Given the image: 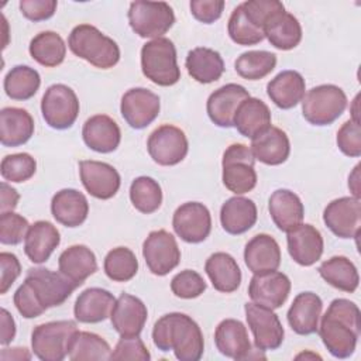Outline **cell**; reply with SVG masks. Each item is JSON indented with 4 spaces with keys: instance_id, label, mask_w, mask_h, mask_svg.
Wrapping results in <instances>:
<instances>
[{
    "instance_id": "6da1fadb",
    "label": "cell",
    "mask_w": 361,
    "mask_h": 361,
    "mask_svg": "<svg viewBox=\"0 0 361 361\" xmlns=\"http://www.w3.org/2000/svg\"><path fill=\"white\" fill-rule=\"evenodd\" d=\"M78 286L62 272L30 268L14 293V305L25 319L41 316L47 309L61 306Z\"/></svg>"
},
{
    "instance_id": "7a4b0ae2",
    "label": "cell",
    "mask_w": 361,
    "mask_h": 361,
    "mask_svg": "<svg viewBox=\"0 0 361 361\" xmlns=\"http://www.w3.org/2000/svg\"><path fill=\"white\" fill-rule=\"evenodd\" d=\"M319 336L336 358H348L354 354L361 334V313L358 306L344 298L331 300L317 327Z\"/></svg>"
},
{
    "instance_id": "3957f363",
    "label": "cell",
    "mask_w": 361,
    "mask_h": 361,
    "mask_svg": "<svg viewBox=\"0 0 361 361\" xmlns=\"http://www.w3.org/2000/svg\"><path fill=\"white\" fill-rule=\"evenodd\" d=\"M152 341L161 351H173L179 361H197L204 350L199 324L190 316L179 312L166 313L155 322Z\"/></svg>"
},
{
    "instance_id": "277c9868",
    "label": "cell",
    "mask_w": 361,
    "mask_h": 361,
    "mask_svg": "<svg viewBox=\"0 0 361 361\" xmlns=\"http://www.w3.org/2000/svg\"><path fill=\"white\" fill-rule=\"evenodd\" d=\"M69 49L99 69H110L120 61V48L110 37L90 24L76 25L68 38Z\"/></svg>"
},
{
    "instance_id": "5b68a950",
    "label": "cell",
    "mask_w": 361,
    "mask_h": 361,
    "mask_svg": "<svg viewBox=\"0 0 361 361\" xmlns=\"http://www.w3.org/2000/svg\"><path fill=\"white\" fill-rule=\"evenodd\" d=\"M141 69L158 86H172L180 79L173 42L165 37L151 39L141 48Z\"/></svg>"
},
{
    "instance_id": "8992f818",
    "label": "cell",
    "mask_w": 361,
    "mask_h": 361,
    "mask_svg": "<svg viewBox=\"0 0 361 361\" xmlns=\"http://www.w3.org/2000/svg\"><path fill=\"white\" fill-rule=\"evenodd\" d=\"M347 107L344 90L336 85L312 87L302 99V114L313 126H329L336 121Z\"/></svg>"
},
{
    "instance_id": "52a82bcc",
    "label": "cell",
    "mask_w": 361,
    "mask_h": 361,
    "mask_svg": "<svg viewBox=\"0 0 361 361\" xmlns=\"http://www.w3.org/2000/svg\"><path fill=\"white\" fill-rule=\"evenodd\" d=\"M78 324L73 320H56L34 327L31 333L32 353L41 361H62L68 355L69 341Z\"/></svg>"
},
{
    "instance_id": "ba28073f",
    "label": "cell",
    "mask_w": 361,
    "mask_h": 361,
    "mask_svg": "<svg viewBox=\"0 0 361 361\" xmlns=\"http://www.w3.org/2000/svg\"><path fill=\"white\" fill-rule=\"evenodd\" d=\"M131 30L141 38H161L175 23L172 7L165 1H133L128 8Z\"/></svg>"
},
{
    "instance_id": "9c48e42d",
    "label": "cell",
    "mask_w": 361,
    "mask_h": 361,
    "mask_svg": "<svg viewBox=\"0 0 361 361\" xmlns=\"http://www.w3.org/2000/svg\"><path fill=\"white\" fill-rule=\"evenodd\" d=\"M255 158L250 147L244 144H231L223 154V183L226 189L238 195L252 190L257 185V172L254 169Z\"/></svg>"
},
{
    "instance_id": "30bf717a",
    "label": "cell",
    "mask_w": 361,
    "mask_h": 361,
    "mask_svg": "<svg viewBox=\"0 0 361 361\" xmlns=\"http://www.w3.org/2000/svg\"><path fill=\"white\" fill-rule=\"evenodd\" d=\"M41 113L49 127L55 130L71 128L79 114L76 93L63 83L51 85L41 99Z\"/></svg>"
},
{
    "instance_id": "8fae6325",
    "label": "cell",
    "mask_w": 361,
    "mask_h": 361,
    "mask_svg": "<svg viewBox=\"0 0 361 361\" xmlns=\"http://www.w3.org/2000/svg\"><path fill=\"white\" fill-rule=\"evenodd\" d=\"M147 149L154 162L162 166H172L185 159L189 142L179 127L164 124L149 134Z\"/></svg>"
},
{
    "instance_id": "7c38bea8",
    "label": "cell",
    "mask_w": 361,
    "mask_h": 361,
    "mask_svg": "<svg viewBox=\"0 0 361 361\" xmlns=\"http://www.w3.org/2000/svg\"><path fill=\"white\" fill-rule=\"evenodd\" d=\"M245 319L248 327L252 331L255 347L261 351L276 350L283 341V327L276 313L272 309L258 305L255 302H247L244 305Z\"/></svg>"
},
{
    "instance_id": "4fadbf2b",
    "label": "cell",
    "mask_w": 361,
    "mask_h": 361,
    "mask_svg": "<svg viewBox=\"0 0 361 361\" xmlns=\"http://www.w3.org/2000/svg\"><path fill=\"white\" fill-rule=\"evenodd\" d=\"M142 255L148 269L164 276L180 262V250L175 237L166 230H155L148 234L142 244Z\"/></svg>"
},
{
    "instance_id": "5bb4252c",
    "label": "cell",
    "mask_w": 361,
    "mask_h": 361,
    "mask_svg": "<svg viewBox=\"0 0 361 361\" xmlns=\"http://www.w3.org/2000/svg\"><path fill=\"white\" fill-rule=\"evenodd\" d=\"M323 221L340 238H357L361 226V202L354 196L331 200L324 212Z\"/></svg>"
},
{
    "instance_id": "9a60e30c",
    "label": "cell",
    "mask_w": 361,
    "mask_h": 361,
    "mask_svg": "<svg viewBox=\"0 0 361 361\" xmlns=\"http://www.w3.org/2000/svg\"><path fill=\"white\" fill-rule=\"evenodd\" d=\"M172 227L183 241L190 244L202 243L212 231L210 212L203 203L186 202L175 210Z\"/></svg>"
},
{
    "instance_id": "2e32d148",
    "label": "cell",
    "mask_w": 361,
    "mask_h": 361,
    "mask_svg": "<svg viewBox=\"0 0 361 361\" xmlns=\"http://www.w3.org/2000/svg\"><path fill=\"white\" fill-rule=\"evenodd\" d=\"M159 96L145 87L127 90L120 103V111L126 123L135 130L148 127L159 114Z\"/></svg>"
},
{
    "instance_id": "e0dca14e",
    "label": "cell",
    "mask_w": 361,
    "mask_h": 361,
    "mask_svg": "<svg viewBox=\"0 0 361 361\" xmlns=\"http://www.w3.org/2000/svg\"><path fill=\"white\" fill-rule=\"evenodd\" d=\"M79 175L82 185L96 199H111L120 189L121 178L114 166L100 161H80Z\"/></svg>"
},
{
    "instance_id": "ac0fdd59",
    "label": "cell",
    "mask_w": 361,
    "mask_h": 361,
    "mask_svg": "<svg viewBox=\"0 0 361 361\" xmlns=\"http://www.w3.org/2000/svg\"><path fill=\"white\" fill-rule=\"evenodd\" d=\"M290 292V279L279 271L254 274L248 285V296L252 302L269 309L281 307Z\"/></svg>"
},
{
    "instance_id": "d6986e66",
    "label": "cell",
    "mask_w": 361,
    "mask_h": 361,
    "mask_svg": "<svg viewBox=\"0 0 361 361\" xmlns=\"http://www.w3.org/2000/svg\"><path fill=\"white\" fill-rule=\"evenodd\" d=\"M250 97L248 90L237 83H227L214 90L206 103L207 116L217 127H234V116L245 99Z\"/></svg>"
},
{
    "instance_id": "ffe728a7",
    "label": "cell",
    "mask_w": 361,
    "mask_h": 361,
    "mask_svg": "<svg viewBox=\"0 0 361 361\" xmlns=\"http://www.w3.org/2000/svg\"><path fill=\"white\" fill-rule=\"evenodd\" d=\"M148 310L141 299L130 293H121L113 306L110 320L113 329L121 337L140 336L147 322Z\"/></svg>"
},
{
    "instance_id": "44dd1931",
    "label": "cell",
    "mask_w": 361,
    "mask_h": 361,
    "mask_svg": "<svg viewBox=\"0 0 361 361\" xmlns=\"http://www.w3.org/2000/svg\"><path fill=\"white\" fill-rule=\"evenodd\" d=\"M286 243L289 255L302 267L316 264L320 259L324 248L320 231L314 226L303 223L288 231Z\"/></svg>"
},
{
    "instance_id": "7402d4cb",
    "label": "cell",
    "mask_w": 361,
    "mask_h": 361,
    "mask_svg": "<svg viewBox=\"0 0 361 361\" xmlns=\"http://www.w3.org/2000/svg\"><path fill=\"white\" fill-rule=\"evenodd\" d=\"M214 343L220 354L233 360L251 358V343L247 327L237 319L221 320L214 331Z\"/></svg>"
},
{
    "instance_id": "603a6c76",
    "label": "cell",
    "mask_w": 361,
    "mask_h": 361,
    "mask_svg": "<svg viewBox=\"0 0 361 361\" xmlns=\"http://www.w3.org/2000/svg\"><path fill=\"white\" fill-rule=\"evenodd\" d=\"M85 144L100 154H109L117 149L121 141L118 124L106 114H96L87 118L82 128Z\"/></svg>"
},
{
    "instance_id": "cb8c5ba5",
    "label": "cell",
    "mask_w": 361,
    "mask_h": 361,
    "mask_svg": "<svg viewBox=\"0 0 361 361\" xmlns=\"http://www.w3.org/2000/svg\"><path fill=\"white\" fill-rule=\"evenodd\" d=\"M322 309L323 302L319 295L313 292H302L296 295L286 314L290 329L300 336L316 333Z\"/></svg>"
},
{
    "instance_id": "d4e9b609",
    "label": "cell",
    "mask_w": 361,
    "mask_h": 361,
    "mask_svg": "<svg viewBox=\"0 0 361 361\" xmlns=\"http://www.w3.org/2000/svg\"><path fill=\"white\" fill-rule=\"evenodd\" d=\"M250 149L255 158L265 165H281L290 154V142L286 133L278 127H269L251 140Z\"/></svg>"
},
{
    "instance_id": "484cf974",
    "label": "cell",
    "mask_w": 361,
    "mask_h": 361,
    "mask_svg": "<svg viewBox=\"0 0 361 361\" xmlns=\"http://www.w3.org/2000/svg\"><path fill=\"white\" fill-rule=\"evenodd\" d=\"M244 261L252 274L276 271L281 265L279 244L269 234H257L245 244Z\"/></svg>"
},
{
    "instance_id": "4316f807",
    "label": "cell",
    "mask_w": 361,
    "mask_h": 361,
    "mask_svg": "<svg viewBox=\"0 0 361 361\" xmlns=\"http://www.w3.org/2000/svg\"><path fill=\"white\" fill-rule=\"evenodd\" d=\"M51 213L54 219L65 227H79L89 214L86 196L76 189H62L51 200Z\"/></svg>"
},
{
    "instance_id": "83f0119b",
    "label": "cell",
    "mask_w": 361,
    "mask_h": 361,
    "mask_svg": "<svg viewBox=\"0 0 361 361\" xmlns=\"http://www.w3.org/2000/svg\"><path fill=\"white\" fill-rule=\"evenodd\" d=\"M116 298L102 288H87L76 299L75 319L80 323H100L110 317Z\"/></svg>"
},
{
    "instance_id": "f1b7e54d",
    "label": "cell",
    "mask_w": 361,
    "mask_h": 361,
    "mask_svg": "<svg viewBox=\"0 0 361 361\" xmlns=\"http://www.w3.org/2000/svg\"><path fill=\"white\" fill-rule=\"evenodd\" d=\"M272 221L281 231H290L303 221L305 207L296 193L289 189L275 190L268 202Z\"/></svg>"
},
{
    "instance_id": "f546056e",
    "label": "cell",
    "mask_w": 361,
    "mask_h": 361,
    "mask_svg": "<svg viewBox=\"0 0 361 361\" xmlns=\"http://www.w3.org/2000/svg\"><path fill=\"white\" fill-rule=\"evenodd\" d=\"M61 243L58 228L47 221L38 220L30 226L24 238V252L34 264L45 262Z\"/></svg>"
},
{
    "instance_id": "4dcf8cb0",
    "label": "cell",
    "mask_w": 361,
    "mask_h": 361,
    "mask_svg": "<svg viewBox=\"0 0 361 361\" xmlns=\"http://www.w3.org/2000/svg\"><path fill=\"white\" fill-rule=\"evenodd\" d=\"M306 90L303 76L296 71H282L267 85V94L282 110L298 106Z\"/></svg>"
},
{
    "instance_id": "1f68e13d",
    "label": "cell",
    "mask_w": 361,
    "mask_h": 361,
    "mask_svg": "<svg viewBox=\"0 0 361 361\" xmlns=\"http://www.w3.org/2000/svg\"><path fill=\"white\" fill-rule=\"evenodd\" d=\"M264 37L276 49L289 51L302 41V27L293 14L281 10L272 14L265 23Z\"/></svg>"
},
{
    "instance_id": "d6a6232c",
    "label": "cell",
    "mask_w": 361,
    "mask_h": 361,
    "mask_svg": "<svg viewBox=\"0 0 361 361\" xmlns=\"http://www.w3.org/2000/svg\"><path fill=\"white\" fill-rule=\"evenodd\" d=\"M34 134V118L21 107H4L0 111V142L4 147L25 144Z\"/></svg>"
},
{
    "instance_id": "836d02e7",
    "label": "cell",
    "mask_w": 361,
    "mask_h": 361,
    "mask_svg": "<svg viewBox=\"0 0 361 361\" xmlns=\"http://www.w3.org/2000/svg\"><path fill=\"white\" fill-rule=\"evenodd\" d=\"M59 272L69 278L78 288L97 271V261L94 252L83 245H71L58 258Z\"/></svg>"
},
{
    "instance_id": "e575fe53",
    "label": "cell",
    "mask_w": 361,
    "mask_h": 361,
    "mask_svg": "<svg viewBox=\"0 0 361 361\" xmlns=\"http://www.w3.org/2000/svg\"><path fill=\"white\" fill-rule=\"evenodd\" d=\"M257 206L251 199L234 196L220 209V223L226 233L238 235L248 231L257 221Z\"/></svg>"
},
{
    "instance_id": "d590c367",
    "label": "cell",
    "mask_w": 361,
    "mask_h": 361,
    "mask_svg": "<svg viewBox=\"0 0 361 361\" xmlns=\"http://www.w3.org/2000/svg\"><path fill=\"white\" fill-rule=\"evenodd\" d=\"M234 127L247 138H254L271 127V110L257 97H248L238 106L234 116Z\"/></svg>"
},
{
    "instance_id": "8d00e7d4",
    "label": "cell",
    "mask_w": 361,
    "mask_h": 361,
    "mask_svg": "<svg viewBox=\"0 0 361 361\" xmlns=\"http://www.w3.org/2000/svg\"><path fill=\"white\" fill-rule=\"evenodd\" d=\"M204 271L213 288L223 293H231L238 289L241 283V269L227 252L219 251L212 254L204 264Z\"/></svg>"
},
{
    "instance_id": "74e56055",
    "label": "cell",
    "mask_w": 361,
    "mask_h": 361,
    "mask_svg": "<svg viewBox=\"0 0 361 361\" xmlns=\"http://www.w3.org/2000/svg\"><path fill=\"white\" fill-rule=\"evenodd\" d=\"M185 66L192 79L203 85L219 80L224 72L221 55L217 51L206 47H197L189 51Z\"/></svg>"
},
{
    "instance_id": "f35d334b",
    "label": "cell",
    "mask_w": 361,
    "mask_h": 361,
    "mask_svg": "<svg viewBox=\"0 0 361 361\" xmlns=\"http://www.w3.org/2000/svg\"><path fill=\"white\" fill-rule=\"evenodd\" d=\"M317 271L329 285L338 290L353 293L358 288V271L353 261L344 255H336L322 262Z\"/></svg>"
},
{
    "instance_id": "ab89813d",
    "label": "cell",
    "mask_w": 361,
    "mask_h": 361,
    "mask_svg": "<svg viewBox=\"0 0 361 361\" xmlns=\"http://www.w3.org/2000/svg\"><path fill=\"white\" fill-rule=\"evenodd\" d=\"M111 348L109 343L96 333L75 331L68 347V358L71 361L110 360Z\"/></svg>"
},
{
    "instance_id": "60d3db41",
    "label": "cell",
    "mask_w": 361,
    "mask_h": 361,
    "mask_svg": "<svg viewBox=\"0 0 361 361\" xmlns=\"http://www.w3.org/2000/svg\"><path fill=\"white\" fill-rule=\"evenodd\" d=\"M28 51L32 59L39 65L54 68L63 62L66 45L62 37L55 31H42L31 39Z\"/></svg>"
},
{
    "instance_id": "b9f144b4",
    "label": "cell",
    "mask_w": 361,
    "mask_h": 361,
    "mask_svg": "<svg viewBox=\"0 0 361 361\" xmlns=\"http://www.w3.org/2000/svg\"><path fill=\"white\" fill-rule=\"evenodd\" d=\"M39 73L27 65L11 68L4 78V92L13 100H28L39 89Z\"/></svg>"
},
{
    "instance_id": "7bdbcfd3",
    "label": "cell",
    "mask_w": 361,
    "mask_h": 361,
    "mask_svg": "<svg viewBox=\"0 0 361 361\" xmlns=\"http://www.w3.org/2000/svg\"><path fill=\"white\" fill-rule=\"evenodd\" d=\"M276 66V55L269 51H247L235 62V72L247 80H258L269 75Z\"/></svg>"
},
{
    "instance_id": "ee69618b",
    "label": "cell",
    "mask_w": 361,
    "mask_h": 361,
    "mask_svg": "<svg viewBox=\"0 0 361 361\" xmlns=\"http://www.w3.org/2000/svg\"><path fill=\"white\" fill-rule=\"evenodd\" d=\"M130 200L138 212L151 214L161 207L162 189L155 179L149 176H138L131 182Z\"/></svg>"
},
{
    "instance_id": "f6af8a7d",
    "label": "cell",
    "mask_w": 361,
    "mask_h": 361,
    "mask_svg": "<svg viewBox=\"0 0 361 361\" xmlns=\"http://www.w3.org/2000/svg\"><path fill=\"white\" fill-rule=\"evenodd\" d=\"M103 268L111 281L127 282L135 276L138 271V261L130 248L116 247L107 252Z\"/></svg>"
},
{
    "instance_id": "bcb514c9",
    "label": "cell",
    "mask_w": 361,
    "mask_h": 361,
    "mask_svg": "<svg viewBox=\"0 0 361 361\" xmlns=\"http://www.w3.org/2000/svg\"><path fill=\"white\" fill-rule=\"evenodd\" d=\"M227 31H228V35L233 42H235L237 45H244V47L259 44L265 38L264 31L261 28L255 27L245 17L241 4H238L233 10V13L228 18Z\"/></svg>"
},
{
    "instance_id": "7dc6e473",
    "label": "cell",
    "mask_w": 361,
    "mask_h": 361,
    "mask_svg": "<svg viewBox=\"0 0 361 361\" xmlns=\"http://www.w3.org/2000/svg\"><path fill=\"white\" fill-rule=\"evenodd\" d=\"M37 171L35 159L27 152L6 155L0 164V173L8 182H25L34 176Z\"/></svg>"
},
{
    "instance_id": "c3c4849f",
    "label": "cell",
    "mask_w": 361,
    "mask_h": 361,
    "mask_svg": "<svg viewBox=\"0 0 361 361\" xmlns=\"http://www.w3.org/2000/svg\"><path fill=\"white\" fill-rule=\"evenodd\" d=\"M207 285L200 274L192 269L178 272L171 281V290L180 299H195L206 290Z\"/></svg>"
},
{
    "instance_id": "681fc988",
    "label": "cell",
    "mask_w": 361,
    "mask_h": 361,
    "mask_svg": "<svg viewBox=\"0 0 361 361\" xmlns=\"http://www.w3.org/2000/svg\"><path fill=\"white\" fill-rule=\"evenodd\" d=\"M30 228L28 220L14 212L0 213V243L17 245L25 238Z\"/></svg>"
},
{
    "instance_id": "f907efd6",
    "label": "cell",
    "mask_w": 361,
    "mask_h": 361,
    "mask_svg": "<svg viewBox=\"0 0 361 361\" xmlns=\"http://www.w3.org/2000/svg\"><path fill=\"white\" fill-rule=\"evenodd\" d=\"M245 17L258 28L264 31L265 23L276 11L285 10L283 4L278 0H247L241 3Z\"/></svg>"
},
{
    "instance_id": "816d5d0a",
    "label": "cell",
    "mask_w": 361,
    "mask_h": 361,
    "mask_svg": "<svg viewBox=\"0 0 361 361\" xmlns=\"http://www.w3.org/2000/svg\"><path fill=\"white\" fill-rule=\"evenodd\" d=\"M149 358H151V354L145 347L144 341L140 338V336L121 337L117 341L110 355V360H116V361H123V360L149 361Z\"/></svg>"
},
{
    "instance_id": "f5cc1de1",
    "label": "cell",
    "mask_w": 361,
    "mask_h": 361,
    "mask_svg": "<svg viewBox=\"0 0 361 361\" xmlns=\"http://www.w3.org/2000/svg\"><path fill=\"white\" fill-rule=\"evenodd\" d=\"M337 147L347 155L357 158L361 155V127L360 121L347 120L337 131Z\"/></svg>"
},
{
    "instance_id": "db71d44e",
    "label": "cell",
    "mask_w": 361,
    "mask_h": 361,
    "mask_svg": "<svg viewBox=\"0 0 361 361\" xmlns=\"http://www.w3.org/2000/svg\"><path fill=\"white\" fill-rule=\"evenodd\" d=\"M56 0H21V14L31 21H44L51 18L56 11Z\"/></svg>"
},
{
    "instance_id": "11a10c76",
    "label": "cell",
    "mask_w": 361,
    "mask_h": 361,
    "mask_svg": "<svg viewBox=\"0 0 361 361\" xmlns=\"http://www.w3.org/2000/svg\"><path fill=\"white\" fill-rule=\"evenodd\" d=\"M189 7H190L192 16L197 21L203 24H212L221 17L224 1L223 0H192Z\"/></svg>"
},
{
    "instance_id": "9f6ffc18",
    "label": "cell",
    "mask_w": 361,
    "mask_h": 361,
    "mask_svg": "<svg viewBox=\"0 0 361 361\" xmlns=\"http://www.w3.org/2000/svg\"><path fill=\"white\" fill-rule=\"evenodd\" d=\"M0 267H1V279H0V293L4 295L16 279L21 274V264L18 258L11 252H0Z\"/></svg>"
},
{
    "instance_id": "6f0895ef",
    "label": "cell",
    "mask_w": 361,
    "mask_h": 361,
    "mask_svg": "<svg viewBox=\"0 0 361 361\" xmlns=\"http://www.w3.org/2000/svg\"><path fill=\"white\" fill-rule=\"evenodd\" d=\"M0 213L13 212L17 207V203L20 200L18 192L11 188L7 182H1L0 185Z\"/></svg>"
},
{
    "instance_id": "680465c9",
    "label": "cell",
    "mask_w": 361,
    "mask_h": 361,
    "mask_svg": "<svg viewBox=\"0 0 361 361\" xmlns=\"http://www.w3.org/2000/svg\"><path fill=\"white\" fill-rule=\"evenodd\" d=\"M16 337V323L13 316L7 309H1V331H0V343L7 345Z\"/></svg>"
},
{
    "instance_id": "91938a15",
    "label": "cell",
    "mask_w": 361,
    "mask_h": 361,
    "mask_svg": "<svg viewBox=\"0 0 361 361\" xmlns=\"http://www.w3.org/2000/svg\"><path fill=\"white\" fill-rule=\"evenodd\" d=\"M1 360H30L31 354L27 351V348L16 347V348H4L0 354Z\"/></svg>"
},
{
    "instance_id": "94428289",
    "label": "cell",
    "mask_w": 361,
    "mask_h": 361,
    "mask_svg": "<svg viewBox=\"0 0 361 361\" xmlns=\"http://www.w3.org/2000/svg\"><path fill=\"white\" fill-rule=\"evenodd\" d=\"M358 169H360V165H357V166L354 168L353 173H351L350 178H348V186H350V189H351L354 197H357V199H360V182H358V180H360V176H358Z\"/></svg>"
}]
</instances>
